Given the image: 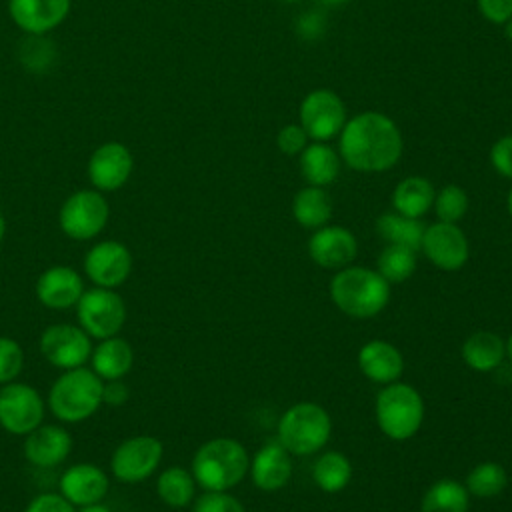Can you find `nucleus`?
I'll list each match as a JSON object with an SVG mask.
<instances>
[{"label": "nucleus", "instance_id": "nucleus-1", "mask_svg": "<svg viewBox=\"0 0 512 512\" xmlns=\"http://www.w3.org/2000/svg\"><path fill=\"white\" fill-rule=\"evenodd\" d=\"M338 154L358 172H386L402 156V134L396 122L376 110L346 120L338 134Z\"/></svg>", "mask_w": 512, "mask_h": 512}, {"label": "nucleus", "instance_id": "nucleus-2", "mask_svg": "<svg viewBox=\"0 0 512 512\" xmlns=\"http://www.w3.org/2000/svg\"><path fill=\"white\" fill-rule=\"evenodd\" d=\"M330 296L340 312L352 318H372L390 300V284L378 270L364 266L340 268L330 280Z\"/></svg>", "mask_w": 512, "mask_h": 512}, {"label": "nucleus", "instance_id": "nucleus-3", "mask_svg": "<svg viewBox=\"0 0 512 512\" xmlns=\"http://www.w3.org/2000/svg\"><path fill=\"white\" fill-rule=\"evenodd\" d=\"M246 448L234 438H212L192 458V476L204 490H228L248 472Z\"/></svg>", "mask_w": 512, "mask_h": 512}, {"label": "nucleus", "instance_id": "nucleus-4", "mask_svg": "<svg viewBox=\"0 0 512 512\" xmlns=\"http://www.w3.org/2000/svg\"><path fill=\"white\" fill-rule=\"evenodd\" d=\"M102 378L88 368L66 370L50 388L48 404L62 422H80L90 418L102 404Z\"/></svg>", "mask_w": 512, "mask_h": 512}, {"label": "nucleus", "instance_id": "nucleus-5", "mask_svg": "<svg viewBox=\"0 0 512 512\" xmlns=\"http://www.w3.org/2000/svg\"><path fill=\"white\" fill-rule=\"evenodd\" d=\"M330 432V416L316 402H298L290 406L278 424L280 444L296 456H308L322 450L330 438Z\"/></svg>", "mask_w": 512, "mask_h": 512}, {"label": "nucleus", "instance_id": "nucleus-6", "mask_svg": "<svg viewBox=\"0 0 512 512\" xmlns=\"http://www.w3.org/2000/svg\"><path fill=\"white\" fill-rule=\"evenodd\" d=\"M424 420V400L420 392L402 382L386 384L376 396V422L392 440H408Z\"/></svg>", "mask_w": 512, "mask_h": 512}, {"label": "nucleus", "instance_id": "nucleus-7", "mask_svg": "<svg viewBox=\"0 0 512 512\" xmlns=\"http://www.w3.org/2000/svg\"><path fill=\"white\" fill-rule=\"evenodd\" d=\"M76 318L80 328L98 340L116 336L126 322V304L114 288L86 290L76 302Z\"/></svg>", "mask_w": 512, "mask_h": 512}, {"label": "nucleus", "instance_id": "nucleus-8", "mask_svg": "<svg viewBox=\"0 0 512 512\" xmlns=\"http://www.w3.org/2000/svg\"><path fill=\"white\" fill-rule=\"evenodd\" d=\"M300 126L314 142H328L340 134L348 116L342 98L328 88L308 92L300 102Z\"/></svg>", "mask_w": 512, "mask_h": 512}, {"label": "nucleus", "instance_id": "nucleus-9", "mask_svg": "<svg viewBox=\"0 0 512 512\" xmlns=\"http://www.w3.org/2000/svg\"><path fill=\"white\" fill-rule=\"evenodd\" d=\"M44 420L40 392L22 382H8L0 390V426L16 436H26Z\"/></svg>", "mask_w": 512, "mask_h": 512}, {"label": "nucleus", "instance_id": "nucleus-10", "mask_svg": "<svg viewBox=\"0 0 512 512\" xmlns=\"http://www.w3.org/2000/svg\"><path fill=\"white\" fill-rule=\"evenodd\" d=\"M162 452V442L154 436L142 434L126 438L112 454V474L120 482H140L156 472Z\"/></svg>", "mask_w": 512, "mask_h": 512}, {"label": "nucleus", "instance_id": "nucleus-11", "mask_svg": "<svg viewBox=\"0 0 512 512\" xmlns=\"http://www.w3.org/2000/svg\"><path fill=\"white\" fill-rule=\"evenodd\" d=\"M108 202L94 190L72 194L60 208V228L74 240H90L106 226Z\"/></svg>", "mask_w": 512, "mask_h": 512}, {"label": "nucleus", "instance_id": "nucleus-12", "mask_svg": "<svg viewBox=\"0 0 512 512\" xmlns=\"http://www.w3.org/2000/svg\"><path fill=\"white\" fill-rule=\"evenodd\" d=\"M42 356L56 368L72 370L90 360V336L74 324H52L40 336Z\"/></svg>", "mask_w": 512, "mask_h": 512}, {"label": "nucleus", "instance_id": "nucleus-13", "mask_svg": "<svg viewBox=\"0 0 512 512\" xmlns=\"http://www.w3.org/2000/svg\"><path fill=\"white\" fill-rule=\"evenodd\" d=\"M420 248L436 268L446 272L460 270L470 256L468 240L458 224L440 220L426 226Z\"/></svg>", "mask_w": 512, "mask_h": 512}, {"label": "nucleus", "instance_id": "nucleus-14", "mask_svg": "<svg viewBox=\"0 0 512 512\" xmlns=\"http://www.w3.org/2000/svg\"><path fill=\"white\" fill-rule=\"evenodd\" d=\"M130 270V250L116 240L98 242L84 256V272L100 288H116L124 284L130 276Z\"/></svg>", "mask_w": 512, "mask_h": 512}, {"label": "nucleus", "instance_id": "nucleus-15", "mask_svg": "<svg viewBox=\"0 0 512 512\" xmlns=\"http://www.w3.org/2000/svg\"><path fill=\"white\" fill-rule=\"evenodd\" d=\"M308 254L320 268L340 270L354 262L358 254L356 236L344 226H322L308 240Z\"/></svg>", "mask_w": 512, "mask_h": 512}, {"label": "nucleus", "instance_id": "nucleus-16", "mask_svg": "<svg viewBox=\"0 0 512 512\" xmlns=\"http://www.w3.org/2000/svg\"><path fill=\"white\" fill-rule=\"evenodd\" d=\"M252 482L264 492H276L284 488L292 476V454L280 444V440H268L258 448L250 462Z\"/></svg>", "mask_w": 512, "mask_h": 512}, {"label": "nucleus", "instance_id": "nucleus-17", "mask_svg": "<svg viewBox=\"0 0 512 512\" xmlns=\"http://www.w3.org/2000/svg\"><path fill=\"white\" fill-rule=\"evenodd\" d=\"M72 450V436L68 430L56 424H40L26 434L24 456L30 464L40 468H52L68 458Z\"/></svg>", "mask_w": 512, "mask_h": 512}, {"label": "nucleus", "instance_id": "nucleus-18", "mask_svg": "<svg viewBox=\"0 0 512 512\" xmlns=\"http://www.w3.org/2000/svg\"><path fill=\"white\" fill-rule=\"evenodd\" d=\"M82 294V278L70 266H50L36 280V296L46 308L64 310L76 306Z\"/></svg>", "mask_w": 512, "mask_h": 512}, {"label": "nucleus", "instance_id": "nucleus-19", "mask_svg": "<svg viewBox=\"0 0 512 512\" xmlns=\"http://www.w3.org/2000/svg\"><path fill=\"white\" fill-rule=\"evenodd\" d=\"M60 494L74 506L100 502L108 492V476L94 464H74L60 476Z\"/></svg>", "mask_w": 512, "mask_h": 512}, {"label": "nucleus", "instance_id": "nucleus-20", "mask_svg": "<svg viewBox=\"0 0 512 512\" xmlns=\"http://www.w3.org/2000/svg\"><path fill=\"white\" fill-rule=\"evenodd\" d=\"M132 172V156L130 152L118 144L110 142L100 146L88 164L90 180L100 190H116L120 188Z\"/></svg>", "mask_w": 512, "mask_h": 512}, {"label": "nucleus", "instance_id": "nucleus-21", "mask_svg": "<svg viewBox=\"0 0 512 512\" xmlns=\"http://www.w3.org/2000/svg\"><path fill=\"white\" fill-rule=\"evenodd\" d=\"M358 366L368 380L376 384H392L404 372V358L394 344L386 340H370L358 352Z\"/></svg>", "mask_w": 512, "mask_h": 512}, {"label": "nucleus", "instance_id": "nucleus-22", "mask_svg": "<svg viewBox=\"0 0 512 512\" xmlns=\"http://www.w3.org/2000/svg\"><path fill=\"white\" fill-rule=\"evenodd\" d=\"M68 6L70 0H10V14L20 28L40 34L60 24Z\"/></svg>", "mask_w": 512, "mask_h": 512}, {"label": "nucleus", "instance_id": "nucleus-23", "mask_svg": "<svg viewBox=\"0 0 512 512\" xmlns=\"http://www.w3.org/2000/svg\"><path fill=\"white\" fill-rule=\"evenodd\" d=\"M342 158L326 142H308L300 152V172L310 186H328L340 174Z\"/></svg>", "mask_w": 512, "mask_h": 512}, {"label": "nucleus", "instance_id": "nucleus-24", "mask_svg": "<svg viewBox=\"0 0 512 512\" xmlns=\"http://www.w3.org/2000/svg\"><path fill=\"white\" fill-rule=\"evenodd\" d=\"M90 362H92V370L102 380H120L130 372L134 362V352L126 340L110 336V338H104L92 350Z\"/></svg>", "mask_w": 512, "mask_h": 512}, {"label": "nucleus", "instance_id": "nucleus-25", "mask_svg": "<svg viewBox=\"0 0 512 512\" xmlns=\"http://www.w3.org/2000/svg\"><path fill=\"white\" fill-rule=\"evenodd\" d=\"M506 356V342L488 330L470 334L462 344V358L466 366L476 372L496 370Z\"/></svg>", "mask_w": 512, "mask_h": 512}, {"label": "nucleus", "instance_id": "nucleus-26", "mask_svg": "<svg viewBox=\"0 0 512 512\" xmlns=\"http://www.w3.org/2000/svg\"><path fill=\"white\" fill-rule=\"evenodd\" d=\"M434 196L436 190L430 180L424 176H408L396 184L392 192V206L404 216L420 218L432 208Z\"/></svg>", "mask_w": 512, "mask_h": 512}, {"label": "nucleus", "instance_id": "nucleus-27", "mask_svg": "<svg viewBox=\"0 0 512 512\" xmlns=\"http://www.w3.org/2000/svg\"><path fill=\"white\" fill-rule=\"evenodd\" d=\"M292 216L304 228H322L332 216V202L324 188L304 186L292 200Z\"/></svg>", "mask_w": 512, "mask_h": 512}, {"label": "nucleus", "instance_id": "nucleus-28", "mask_svg": "<svg viewBox=\"0 0 512 512\" xmlns=\"http://www.w3.org/2000/svg\"><path fill=\"white\" fill-rule=\"evenodd\" d=\"M376 230L380 238L388 244L406 246L410 250H420L422 236H424V222L420 218H410L400 212H384L376 220Z\"/></svg>", "mask_w": 512, "mask_h": 512}, {"label": "nucleus", "instance_id": "nucleus-29", "mask_svg": "<svg viewBox=\"0 0 512 512\" xmlns=\"http://www.w3.org/2000/svg\"><path fill=\"white\" fill-rule=\"evenodd\" d=\"M468 502L470 494L464 484L442 478L424 492L420 512H468Z\"/></svg>", "mask_w": 512, "mask_h": 512}, {"label": "nucleus", "instance_id": "nucleus-30", "mask_svg": "<svg viewBox=\"0 0 512 512\" xmlns=\"http://www.w3.org/2000/svg\"><path fill=\"white\" fill-rule=\"evenodd\" d=\"M312 478L320 490L336 494L348 486L352 478V464L342 452L328 450L316 458L312 466Z\"/></svg>", "mask_w": 512, "mask_h": 512}, {"label": "nucleus", "instance_id": "nucleus-31", "mask_svg": "<svg viewBox=\"0 0 512 512\" xmlns=\"http://www.w3.org/2000/svg\"><path fill=\"white\" fill-rule=\"evenodd\" d=\"M194 490H196V480L192 472L180 466L166 468L156 480V492L160 500L170 508L188 506L194 498Z\"/></svg>", "mask_w": 512, "mask_h": 512}, {"label": "nucleus", "instance_id": "nucleus-32", "mask_svg": "<svg viewBox=\"0 0 512 512\" xmlns=\"http://www.w3.org/2000/svg\"><path fill=\"white\" fill-rule=\"evenodd\" d=\"M416 270V250L406 246L388 244L378 256V274L388 284H400L408 280Z\"/></svg>", "mask_w": 512, "mask_h": 512}, {"label": "nucleus", "instance_id": "nucleus-33", "mask_svg": "<svg viewBox=\"0 0 512 512\" xmlns=\"http://www.w3.org/2000/svg\"><path fill=\"white\" fill-rule=\"evenodd\" d=\"M506 482L508 476L504 466H500L498 462H482L468 472L464 486L472 496L492 498L506 488Z\"/></svg>", "mask_w": 512, "mask_h": 512}, {"label": "nucleus", "instance_id": "nucleus-34", "mask_svg": "<svg viewBox=\"0 0 512 512\" xmlns=\"http://www.w3.org/2000/svg\"><path fill=\"white\" fill-rule=\"evenodd\" d=\"M432 206H434L440 222L456 224L458 220H462L466 216L470 200H468V194L464 188H460L456 184H446L444 188H440V192H436Z\"/></svg>", "mask_w": 512, "mask_h": 512}, {"label": "nucleus", "instance_id": "nucleus-35", "mask_svg": "<svg viewBox=\"0 0 512 512\" xmlns=\"http://www.w3.org/2000/svg\"><path fill=\"white\" fill-rule=\"evenodd\" d=\"M24 364V352L14 338L0 336V384L14 382Z\"/></svg>", "mask_w": 512, "mask_h": 512}, {"label": "nucleus", "instance_id": "nucleus-36", "mask_svg": "<svg viewBox=\"0 0 512 512\" xmlns=\"http://www.w3.org/2000/svg\"><path fill=\"white\" fill-rule=\"evenodd\" d=\"M194 512H246L242 502L226 490H206L194 502Z\"/></svg>", "mask_w": 512, "mask_h": 512}, {"label": "nucleus", "instance_id": "nucleus-37", "mask_svg": "<svg viewBox=\"0 0 512 512\" xmlns=\"http://www.w3.org/2000/svg\"><path fill=\"white\" fill-rule=\"evenodd\" d=\"M308 142H310V138L300 124H286L276 134V146L286 156L300 154L308 146Z\"/></svg>", "mask_w": 512, "mask_h": 512}, {"label": "nucleus", "instance_id": "nucleus-38", "mask_svg": "<svg viewBox=\"0 0 512 512\" xmlns=\"http://www.w3.org/2000/svg\"><path fill=\"white\" fill-rule=\"evenodd\" d=\"M490 164L492 168L504 176L512 180V134H506L502 138H498L492 148H490Z\"/></svg>", "mask_w": 512, "mask_h": 512}, {"label": "nucleus", "instance_id": "nucleus-39", "mask_svg": "<svg viewBox=\"0 0 512 512\" xmlns=\"http://www.w3.org/2000/svg\"><path fill=\"white\" fill-rule=\"evenodd\" d=\"M326 18L318 10H306L296 20V34L304 40H318L324 36Z\"/></svg>", "mask_w": 512, "mask_h": 512}, {"label": "nucleus", "instance_id": "nucleus-40", "mask_svg": "<svg viewBox=\"0 0 512 512\" xmlns=\"http://www.w3.org/2000/svg\"><path fill=\"white\" fill-rule=\"evenodd\" d=\"M24 512H76V510H74V504H70L62 494L44 492V494H38L34 500H30Z\"/></svg>", "mask_w": 512, "mask_h": 512}, {"label": "nucleus", "instance_id": "nucleus-41", "mask_svg": "<svg viewBox=\"0 0 512 512\" xmlns=\"http://www.w3.org/2000/svg\"><path fill=\"white\" fill-rule=\"evenodd\" d=\"M484 20L492 24H504L512 16V0H476Z\"/></svg>", "mask_w": 512, "mask_h": 512}, {"label": "nucleus", "instance_id": "nucleus-42", "mask_svg": "<svg viewBox=\"0 0 512 512\" xmlns=\"http://www.w3.org/2000/svg\"><path fill=\"white\" fill-rule=\"evenodd\" d=\"M128 400V386L120 380H108L102 388V402L110 406H122Z\"/></svg>", "mask_w": 512, "mask_h": 512}, {"label": "nucleus", "instance_id": "nucleus-43", "mask_svg": "<svg viewBox=\"0 0 512 512\" xmlns=\"http://www.w3.org/2000/svg\"><path fill=\"white\" fill-rule=\"evenodd\" d=\"M80 512H110V508H106L100 502H96V504H90V506H82Z\"/></svg>", "mask_w": 512, "mask_h": 512}, {"label": "nucleus", "instance_id": "nucleus-44", "mask_svg": "<svg viewBox=\"0 0 512 512\" xmlns=\"http://www.w3.org/2000/svg\"><path fill=\"white\" fill-rule=\"evenodd\" d=\"M320 4L324 6H330V8H336V6H342V4H348L350 0H318Z\"/></svg>", "mask_w": 512, "mask_h": 512}, {"label": "nucleus", "instance_id": "nucleus-45", "mask_svg": "<svg viewBox=\"0 0 512 512\" xmlns=\"http://www.w3.org/2000/svg\"><path fill=\"white\" fill-rule=\"evenodd\" d=\"M504 32H506V38L512 42V16L504 22Z\"/></svg>", "mask_w": 512, "mask_h": 512}, {"label": "nucleus", "instance_id": "nucleus-46", "mask_svg": "<svg viewBox=\"0 0 512 512\" xmlns=\"http://www.w3.org/2000/svg\"><path fill=\"white\" fill-rule=\"evenodd\" d=\"M506 356L512 360V334H510V338L506 340Z\"/></svg>", "mask_w": 512, "mask_h": 512}, {"label": "nucleus", "instance_id": "nucleus-47", "mask_svg": "<svg viewBox=\"0 0 512 512\" xmlns=\"http://www.w3.org/2000/svg\"><path fill=\"white\" fill-rule=\"evenodd\" d=\"M4 232H6V222H4V216L0 212V240L4 238Z\"/></svg>", "mask_w": 512, "mask_h": 512}, {"label": "nucleus", "instance_id": "nucleus-48", "mask_svg": "<svg viewBox=\"0 0 512 512\" xmlns=\"http://www.w3.org/2000/svg\"><path fill=\"white\" fill-rule=\"evenodd\" d=\"M506 204H508V214H510V218H512V186H510V192H508V200H506Z\"/></svg>", "mask_w": 512, "mask_h": 512}, {"label": "nucleus", "instance_id": "nucleus-49", "mask_svg": "<svg viewBox=\"0 0 512 512\" xmlns=\"http://www.w3.org/2000/svg\"><path fill=\"white\" fill-rule=\"evenodd\" d=\"M282 2H286V4H292V2H298V0H282Z\"/></svg>", "mask_w": 512, "mask_h": 512}]
</instances>
